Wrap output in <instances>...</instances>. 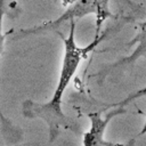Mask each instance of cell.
I'll return each instance as SVG.
<instances>
[{
	"label": "cell",
	"mask_w": 146,
	"mask_h": 146,
	"mask_svg": "<svg viewBox=\"0 0 146 146\" xmlns=\"http://www.w3.org/2000/svg\"><path fill=\"white\" fill-rule=\"evenodd\" d=\"M103 35H95V39L87 44L81 47L75 41V21L70 22V32L66 38H63L64 52L62 59V67L57 81V86L54 94L48 103H36L27 99L22 105V114L26 119H41L48 127L49 143H52L59 135L60 128L72 131L78 135L80 132V124L76 120L66 115L62 110L63 96L66 88L68 87L72 78L78 71L83 58L94 50L97 44L103 40Z\"/></svg>",
	"instance_id": "1"
},
{
	"label": "cell",
	"mask_w": 146,
	"mask_h": 146,
	"mask_svg": "<svg viewBox=\"0 0 146 146\" xmlns=\"http://www.w3.org/2000/svg\"><path fill=\"white\" fill-rule=\"evenodd\" d=\"M90 14H94L96 16L97 29H96L95 35H99L102 25L105 22V19L113 16L110 10V0H74L66 8V10L55 21L43 23L32 29L21 30L19 33L16 35V39L31 35V34H40V33H44L49 31H55L67 22L70 23L71 21L81 19L84 16L90 15Z\"/></svg>",
	"instance_id": "2"
},
{
	"label": "cell",
	"mask_w": 146,
	"mask_h": 146,
	"mask_svg": "<svg viewBox=\"0 0 146 146\" xmlns=\"http://www.w3.org/2000/svg\"><path fill=\"white\" fill-rule=\"evenodd\" d=\"M130 102V98L125 99L124 103L120 105V107H116L114 105V108L104 116L103 115V110H99L97 112H92L88 114V117L90 119V128L87 132L83 133L82 136V144L83 146H125L123 144H117V143H112L107 141L104 139V133L107 128V124L110 121L115 117L116 115H120L125 112L123 105L128 104Z\"/></svg>",
	"instance_id": "3"
},
{
	"label": "cell",
	"mask_w": 146,
	"mask_h": 146,
	"mask_svg": "<svg viewBox=\"0 0 146 146\" xmlns=\"http://www.w3.org/2000/svg\"><path fill=\"white\" fill-rule=\"evenodd\" d=\"M129 44L131 46H136V49L131 52L130 56L122 58L121 60L116 62L114 65L107 66L106 68H104L103 71L99 72V75H103L105 72H108L112 68H116L120 66H124V65H130L133 64L138 58L140 57H146V21H144L143 23L139 24V29H138V33L136 34V36L129 42Z\"/></svg>",
	"instance_id": "4"
},
{
	"label": "cell",
	"mask_w": 146,
	"mask_h": 146,
	"mask_svg": "<svg viewBox=\"0 0 146 146\" xmlns=\"http://www.w3.org/2000/svg\"><path fill=\"white\" fill-rule=\"evenodd\" d=\"M3 16H5V0H0V56L2 55V52L5 50V35L2 33ZM0 122H1V127H2L3 133L6 136H10L14 141H16L17 139L21 138L19 136L16 135V132H18V130L16 129V127L3 115L1 105H0Z\"/></svg>",
	"instance_id": "5"
},
{
	"label": "cell",
	"mask_w": 146,
	"mask_h": 146,
	"mask_svg": "<svg viewBox=\"0 0 146 146\" xmlns=\"http://www.w3.org/2000/svg\"><path fill=\"white\" fill-rule=\"evenodd\" d=\"M146 133V122H145V124H144V127H143V129L140 130V132L136 136V137H139V136H141V135H145Z\"/></svg>",
	"instance_id": "6"
}]
</instances>
